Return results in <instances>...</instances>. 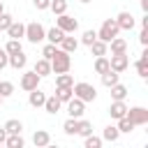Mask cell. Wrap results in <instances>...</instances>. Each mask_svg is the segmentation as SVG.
Masks as SVG:
<instances>
[{
    "mask_svg": "<svg viewBox=\"0 0 148 148\" xmlns=\"http://www.w3.org/2000/svg\"><path fill=\"white\" fill-rule=\"evenodd\" d=\"M49 62H51V74H62V72H69V67H72V58L62 49H56V53Z\"/></svg>",
    "mask_w": 148,
    "mask_h": 148,
    "instance_id": "1",
    "label": "cell"
},
{
    "mask_svg": "<svg viewBox=\"0 0 148 148\" xmlns=\"http://www.w3.org/2000/svg\"><path fill=\"white\" fill-rule=\"evenodd\" d=\"M72 90H74V97H79L81 102H95V97H97L95 86H90V83H86V81L74 83V86H72Z\"/></svg>",
    "mask_w": 148,
    "mask_h": 148,
    "instance_id": "2",
    "label": "cell"
},
{
    "mask_svg": "<svg viewBox=\"0 0 148 148\" xmlns=\"http://www.w3.org/2000/svg\"><path fill=\"white\" fill-rule=\"evenodd\" d=\"M118 32H120V28H118L116 18H106V21L102 23L99 32H97V39H102V42H106V44H109L113 37H118Z\"/></svg>",
    "mask_w": 148,
    "mask_h": 148,
    "instance_id": "3",
    "label": "cell"
},
{
    "mask_svg": "<svg viewBox=\"0 0 148 148\" xmlns=\"http://www.w3.org/2000/svg\"><path fill=\"white\" fill-rule=\"evenodd\" d=\"M30 44H37V42H42V39H46V30H44V25L42 23H37V21H32V23H28L25 25V35H23Z\"/></svg>",
    "mask_w": 148,
    "mask_h": 148,
    "instance_id": "4",
    "label": "cell"
},
{
    "mask_svg": "<svg viewBox=\"0 0 148 148\" xmlns=\"http://www.w3.org/2000/svg\"><path fill=\"white\" fill-rule=\"evenodd\" d=\"M56 25H58L65 35H72V32L79 30V21H76L74 16H69V14H58V16H56Z\"/></svg>",
    "mask_w": 148,
    "mask_h": 148,
    "instance_id": "5",
    "label": "cell"
},
{
    "mask_svg": "<svg viewBox=\"0 0 148 148\" xmlns=\"http://www.w3.org/2000/svg\"><path fill=\"white\" fill-rule=\"evenodd\" d=\"M134 125H148V109H143V106H127V113H125Z\"/></svg>",
    "mask_w": 148,
    "mask_h": 148,
    "instance_id": "6",
    "label": "cell"
},
{
    "mask_svg": "<svg viewBox=\"0 0 148 148\" xmlns=\"http://www.w3.org/2000/svg\"><path fill=\"white\" fill-rule=\"evenodd\" d=\"M109 67L113 69V72H125L127 67H130V56L127 53H113L111 56V60H109Z\"/></svg>",
    "mask_w": 148,
    "mask_h": 148,
    "instance_id": "7",
    "label": "cell"
},
{
    "mask_svg": "<svg viewBox=\"0 0 148 148\" xmlns=\"http://www.w3.org/2000/svg\"><path fill=\"white\" fill-rule=\"evenodd\" d=\"M39 79H42V76H39L35 69H32V72H23V74H21V88L30 92V90L39 88Z\"/></svg>",
    "mask_w": 148,
    "mask_h": 148,
    "instance_id": "8",
    "label": "cell"
},
{
    "mask_svg": "<svg viewBox=\"0 0 148 148\" xmlns=\"http://www.w3.org/2000/svg\"><path fill=\"white\" fill-rule=\"evenodd\" d=\"M83 111H86V102H81L79 97H72V99L67 102V113H69V118H81Z\"/></svg>",
    "mask_w": 148,
    "mask_h": 148,
    "instance_id": "9",
    "label": "cell"
},
{
    "mask_svg": "<svg viewBox=\"0 0 148 148\" xmlns=\"http://www.w3.org/2000/svg\"><path fill=\"white\" fill-rule=\"evenodd\" d=\"M125 113H127V104H125V99H113L111 106H109V116H111L113 120H118V118H123Z\"/></svg>",
    "mask_w": 148,
    "mask_h": 148,
    "instance_id": "10",
    "label": "cell"
},
{
    "mask_svg": "<svg viewBox=\"0 0 148 148\" xmlns=\"http://www.w3.org/2000/svg\"><path fill=\"white\" fill-rule=\"evenodd\" d=\"M116 23H118L120 30H132V28H134V16H132L130 12H120V14L116 16Z\"/></svg>",
    "mask_w": 148,
    "mask_h": 148,
    "instance_id": "11",
    "label": "cell"
},
{
    "mask_svg": "<svg viewBox=\"0 0 148 148\" xmlns=\"http://www.w3.org/2000/svg\"><path fill=\"white\" fill-rule=\"evenodd\" d=\"M7 65H12L14 69H23V67L28 65V58H25V53H23V51H18V53H9Z\"/></svg>",
    "mask_w": 148,
    "mask_h": 148,
    "instance_id": "12",
    "label": "cell"
},
{
    "mask_svg": "<svg viewBox=\"0 0 148 148\" xmlns=\"http://www.w3.org/2000/svg\"><path fill=\"white\" fill-rule=\"evenodd\" d=\"M7 35H9V39H21L25 35V25L21 21H12V25L7 28Z\"/></svg>",
    "mask_w": 148,
    "mask_h": 148,
    "instance_id": "13",
    "label": "cell"
},
{
    "mask_svg": "<svg viewBox=\"0 0 148 148\" xmlns=\"http://www.w3.org/2000/svg\"><path fill=\"white\" fill-rule=\"evenodd\" d=\"M32 143H35L37 148H44V146L51 143V134H49L46 130H37V132L32 134Z\"/></svg>",
    "mask_w": 148,
    "mask_h": 148,
    "instance_id": "14",
    "label": "cell"
},
{
    "mask_svg": "<svg viewBox=\"0 0 148 148\" xmlns=\"http://www.w3.org/2000/svg\"><path fill=\"white\" fill-rule=\"evenodd\" d=\"M28 102H30V106L39 109V106H44V102H46V95H44L39 88H35V90H30V97H28Z\"/></svg>",
    "mask_w": 148,
    "mask_h": 148,
    "instance_id": "15",
    "label": "cell"
},
{
    "mask_svg": "<svg viewBox=\"0 0 148 148\" xmlns=\"http://www.w3.org/2000/svg\"><path fill=\"white\" fill-rule=\"evenodd\" d=\"M109 46H111V56H113V53H127V42H125L123 37H113V39L109 42Z\"/></svg>",
    "mask_w": 148,
    "mask_h": 148,
    "instance_id": "16",
    "label": "cell"
},
{
    "mask_svg": "<svg viewBox=\"0 0 148 148\" xmlns=\"http://www.w3.org/2000/svg\"><path fill=\"white\" fill-rule=\"evenodd\" d=\"M56 97H58L60 102H69V99L74 97L72 86H56Z\"/></svg>",
    "mask_w": 148,
    "mask_h": 148,
    "instance_id": "17",
    "label": "cell"
},
{
    "mask_svg": "<svg viewBox=\"0 0 148 148\" xmlns=\"http://www.w3.org/2000/svg\"><path fill=\"white\" fill-rule=\"evenodd\" d=\"M136 72H139V76H141V79H146V76H148V51H143V53H141V58L136 60Z\"/></svg>",
    "mask_w": 148,
    "mask_h": 148,
    "instance_id": "18",
    "label": "cell"
},
{
    "mask_svg": "<svg viewBox=\"0 0 148 148\" xmlns=\"http://www.w3.org/2000/svg\"><path fill=\"white\" fill-rule=\"evenodd\" d=\"M35 72H37L39 76H49V74H51V62H49L46 58H39V60L35 62Z\"/></svg>",
    "mask_w": 148,
    "mask_h": 148,
    "instance_id": "19",
    "label": "cell"
},
{
    "mask_svg": "<svg viewBox=\"0 0 148 148\" xmlns=\"http://www.w3.org/2000/svg\"><path fill=\"white\" fill-rule=\"evenodd\" d=\"M99 76H102V83H104L106 88H111L113 83H118V76H120V74H118V72H113V69L109 67V69H106L104 74H99Z\"/></svg>",
    "mask_w": 148,
    "mask_h": 148,
    "instance_id": "20",
    "label": "cell"
},
{
    "mask_svg": "<svg viewBox=\"0 0 148 148\" xmlns=\"http://www.w3.org/2000/svg\"><path fill=\"white\" fill-rule=\"evenodd\" d=\"M2 127H5V132H7V134H21L23 123H21V120H16V118H12V120H7Z\"/></svg>",
    "mask_w": 148,
    "mask_h": 148,
    "instance_id": "21",
    "label": "cell"
},
{
    "mask_svg": "<svg viewBox=\"0 0 148 148\" xmlns=\"http://www.w3.org/2000/svg\"><path fill=\"white\" fill-rule=\"evenodd\" d=\"M76 46H79V39H74V37H62V42H60V49L62 51H67V53H74L76 51Z\"/></svg>",
    "mask_w": 148,
    "mask_h": 148,
    "instance_id": "22",
    "label": "cell"
},
{
    "mask_svg": "<svg viewBox=\"0 0 148 148\" xmlns=\"http://www.w3.org/2000/svg\"><path fill=\"white\" fill-rule=\"evenodd\" d=\"M118 136H120V132H118L116 125H106L104 132H102V139L104 141H118Z\"/></svg>",
    "mask_w": 148,
    "mask_h": 148,
    "instance_id": "23",
    "label": "cell"
},
{
    "mask_svg": "<svg viewBox=\"0 0 148 148\" xmlns=\"http://www.w3.org/2000/svg\"><path fill=\"white\" fill-rule=\"evenodd\" d=\"M62 37H65V32H62L58 25H56V28H51V30L46 32V39H49L51 44H60V42H62Z\"/></svg>",
    "mask_w": 148,
    "mask_h": 148,
    "instance_id": "24",
    "label": "cell"
},
{
    "mask_svg": "<svg viewBox=\"0 0 148 148\" xmlns=\"http://www.w3.org/2000/svg\"><path fill=\"white\" fill-rule=\"evenodd\" d=\"M106 49H109V44H106V42H102V39H95V42L90 44L92 56H106Z\"/></svg>",
    "mask_w": 148,
    "mask_h": 148,
    "instance_id": "25",
    "label": "cell"
},
{
    "mask_svg": "<svg viewBox=\"0 0 148 148\" xmlns=\"http://www.w3.org/2000/svg\"><path fill=\"white\" fill-rule=\"evenodd\" d=\"M60 104H62V102H60V99L53 95V97H46V102H44V109H46L49 113H58V111H60Z\"/></svg>",
    "mask_w": 148,
    "mask_h": 148,
    "instance_id": "26",
    "label": "cell"
},
{
    "mask_svg": "<svg viewBox=\"0 0 148 148\" xmlns=\"http://www.w3.org/2000/svg\"><path fill=\"white\" fill-rule=\"evenodd\" d=\"M76 134H81V136H88V134H92V125H90L88 120H81V118H76Z\"/></svg>",
    "mask_w": 148,
    "mask_h": 148,
    "instance_id": "27",
    "label": "cell"
},
{
    "mask_svg": "<svg viewBox=\"0 0 148 148\" xmlns=\"http://www.w3.org/2000/svg\"><path fill=\"white\" fill-rule=\"evenodd\" d=\"M111 97H113V99H125V97H127V88H125L123 83H113V86H111Z\"/></svg>",
    "mask_w": 148,
    "mask_h": 148,
    "instance_id": "28",
    "label": "cell"
},
{
    "mask_svg": "<svg viewBox=\"0 0 148 148\" xmlns=\"http://www.w3.org/2000/svg\"><path fill=\"white\" fill-rule=\"evenodd\" d=\"M49 9H51L56 16H58V14H65V12H67V0H51Z\"/></svg>",
    "mask_w": 148,
    "mask_h": 148,
    "instance_id": "29",
    "label": "cell"
},
{
    "mask_svg": "<svg viewBox=\"0 0 148 148\" xmlns=\"http://www.w3.org/2000/svg\"><path fill=\"white\" fill-rule=\"evenodd\" d=\"M116 127H118V132H132L136 125H134L127 116H123V118H118V125H116Z\"/></svg>",
    "mask_w": 148,
    "mask_h": 148,
    "instance_id": "30",
    "label": "cell"
},
{
    "mask_svg": "<svg viewBox=\"0 0 148 148\" xmlns=\"http://www.w3.org/2000/svg\"><path fill=\"white\" fill-rule=\"evenodd\" d=\"M5 143H7L9 148H23V139H21V134H7Z\"/></svg>",
    "mask_w": 148,
    "mask_h": 148,
    "instance_id": "31",
    "label": "cell"
},
{
    "mask_svg": "<svg viewBox=\"0 0 148 148\" xmlns=\"http://www.w3.org/2000/svg\"><path fill=\"white\" fill-rule=\"evenodd\" d=\"M106 69H109V58L97 56V60H95V72H97V74H104Z\"/></svg>",
    "mask_w": 148,
    "mask_h": 148,
    "instance_id": "32",
    "label": "cell"
},
{
    "mask_svg": "<svg viewBox=\"0 0 148 148\" xmlns=\"http://www.w3.org/2000/svg\"><path fill=\"white\" fill-rule=\"evenodd\" d=\"M56 86H74V76L67 74V72H62V74L56 76Z\"/></svg>",
    "mask_w": 148,
    "mask_h": 148,
    "instance_id": "33",
    "label": "cell"
},
{
    "mask_svg": "<svg viewBox=\"0 0 148 148\" xmlns=\"http://www.w3.org/2000/svg\"><path fill=\"white\" fill-rule=\"evenodd\" d=\"M9 95H14V83L12 81H0V97L5 99Z\"/></svg>",
    "mask_w": 148,
    "mask_h": 148,
    "instance_id": "34",
    "label": "cell"
},
{
    "mask_svg": "<svg viewBox=\"0 0 148 148\" xmlns=\"http://www.w3.org/2000/svg\"><path fill=\"white\" fill-rule=\"evenodd\" d=\"M95 39H97V32H95V30H86V32L81 35V44H86V46H90Z\"/></svg>",
    "mask_w": 148,
    "mask_h": 148,
    "instance_id": "35",
    "label": "cell"
},
{
    "mask_svg": "<svg viewBox=\"0 0 148 148\" xmlns=\"http://www.w3.org/2000/svg\"><path fill=\"white\" fill-rule=\"evenodd\" d=\"M62 130H65V134H76V118H67L65 120V125H62Z\"/></svg>",
    "mask_w": 148,
    "mask_h": 148,
    "instance_id": "36",
    "label": "cell"
},
{
    "mask_svg": "<svg viewBox=\"0 0 148 148\" xmlns=\"http://www.w3.org/2000/svg\"><path fill=\"white\" fill-rule=\"evenodd\" d=\"M5 51H7V53H18V51H23V49H21V42H18V39H9L7 46H5Z\"/></svg>",
    "mask_w": 148,
    "mask_h": 148,
    "instance_id": "37",
    "label": "cell"
},
{
    "mask_svg": "<svg viewBox=\"0 0 148 148\" xmlns=\"http://www.w3.org/2000/svg\"><path fill=\"white\" fill-rule=\"evenodd\" d=\"M83 139H86V148H99V146H102V139H99V136L88 134V136H83Z\"/></svg>",
    "mask_w": 148,
    "mask_h": 148,
    "instance_id": "38",
    "label": "cell"
},
{
    "mask_svg": "<svg viewBox=\"0 0 148 148\" xmlns=\"http://www.w3.org/2000/svg\"><path fill=\"white\" fill-rule=\"evenodd\" d=\"M12 21H14V16H9V14H5V12H2V14H0V32H2V30H7V28L12 25Z\"/></svg>",
    "mask_w": 148,
    "mask_h": 148,
    "instance_id": "39",
    "label": "cell"
},
{
    "mask_svg": "<svg viewBox=\"0 0 148 148\" xmlns=\"http://www.w3.org/2000/svg\"><path fill=\"white\" fill-rule=\"evenodd\" d=\"M53 53H56V44H46V46L42 49V56H44L46 60H51V58H53Z\"/></svg>",
    "mask_w": 148,
    "mask_h": 148,
    "instance_id": "40",
    "label": "cell"
},
{
    "mask_svg": "<svg viewBox=\"0 0 148 148\" xmlns=\"http://www.w3.org/2000/svg\"><path fill=\"white\" fill-rule=\"evenodd\" d=\"M139 42L146 46L148 44V25H141V35H139Z\"/></svg>",
    "mask_w": 148,
    "mask_h": 148,
    "instance_id": "41",
    "label": "cell"
},
{
    "mask_svg": "<svg viewBox=\"0 0 148 148\" xmlns=\"http://www.w3.org/2000/svg\"><path fill=\"white\" fill-rule=\"evenodd\" d=\"M7 60H9V53H7L5 49H0V69L7 67Z\"/></svg>",
    "mask_w": 148,
    "mask_h": 148,
    "instance_id": "42",
    "label": "cell"
},
{
    "mask_svg": "<svg viewBox=\"0 0 148 148\" xmlns=\"http://www.w3.org/2000/svg\"><path fill=\"white\" fill-rule=\"evenodd\" d=\"M32 2L37 9H49V5H51V0H32Z\"/></svg>",
    "mask_w": 148,
    "mask_h": 148,
    "instance_id": "43",
    "label": "cell"
},
{
    "mask_svg": "<svg viewBox=\"0 0 148 148\" xmlns=\"http://www.w3.org/2000/svg\"><path fill=\"white\" fill-rule=\"evenodd\" d=\"M5 139H7V132H5V127H0V143H5Z\"/></svg>",
    "mask_w": 148,
    "mask_h": 148,
    "instance_id": "44",
    "label": "cell"
},
{
    "mask_svg": "<svg viewBox=\"0 0 148 148\" xmlns=\"http://www.w3.org/2000/svg\"><path fill=\"white\" fill-rule=\"evenodd\" d=\"M141 9H143V14H148V0H141Z\"/></svg>",
    "mask_w": 148,
    "mask_h": 148,
    "instance_id": "45",
    "label": "cell"
},
{
    "mask_svg": "<svg viewBox=\"0 0 148 148\" xmlns=\"http://www.w3.org/2000/svg\"><path fill=\"white\" fill-rule=\"evenodd\" d=\"M0 14H2V0H0Z\"/></svg>",
    "mask_w": 148,
    "mask_h": 148,
    "instance_id": "46",
    "label": "cell"
},
{
    "mask_svg": "<svg viewBox=\"0 0 148 148\" xmlns=\"http://www.w3.org/2000/svg\"><path fill=\"white\" fill-rule=\"evenodd\" d=\"M81 2H90V0H81Z\"/></svg>",
    "mask_w": 148,
    "mask_h": 148,
    "instance_id": "47",
    "label": "cell"
},
{
    "mask_svg": "<svg viewBox=\"0 0 148 148\" xmlns=\"http://www.w3.org/2000/svg\"><path fill=\"white\" fill-rule=\"evenodd\" d=\"M0 106H2V97H0Z\"/></svg>",
    "mask_w": 148,
    "mask_h": 148,
    "instance_id": "48",
    "label": "cell"
}]
</instances>
